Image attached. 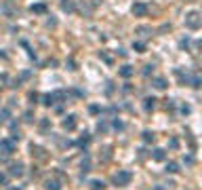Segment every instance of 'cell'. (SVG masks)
Returning a JSON list of instances; mask_svg holds the SVG:
<instances>
[{"instance_id":"cell-1","label":"cell","mask_w":202,"mask_h":190,"mask_svg":"<svg viewBox=\"0 0 202 190\" xmlns=\"http://www.w3.org/2000/svg\"><path fill=\"white\" fill-rule=\"evenodd\" d=\"M202 25V19H200V13L198 11H190L185 15V28H190V30H200Z\"/></svg>"},{"instance_id":"cell-2","label":"cell","mask_w":202,"mask_h":190,"mask_svg":"<svg viewBox=\"0 0 202 190\" xmlns=\"http://www.w3.org/2000/svg\"><path fill=\"white\" fill-rule=\"evenodd\" d=\"M131 179H133V173H131V171H126V169H122V171H118V173H114L112 182H114L116 186H129Z\"/></svg>"},{"instance_id":"cell-3","label":"cell","mask_w":202,"mask_h":190,"mask_svg":"<svg viewBox=\"0 0 202 190\" xmlns=\"http://www.w3.org/2000/svg\"><path fill=\"white\" fill-rule=\"evenodd\" d=\"M13 150H15L13 140H0V152H2V156H11Z\"/></svg>"},{"instance_id":"cell-4","label":"cell","mask_w":202,"mask_h":190,"mask_svg":"<svg viewBox=\"0 0 202 190\" xmlns=\"http://www.w3.org/2000/svg\"><path fill=\"white\" fill-rule=\"evenodd\" d=\"M9 175L21 178V175H23V163H13V165L9 167Z\"/></svg>"},{"instance_id":"cell-5","label":"cell","mask_w":202,"mask_h":190,"mask_svg":"<svg viewBox=\"0 0 202 190\" xmlns=\"http://www.w3.org/2000/svg\"><path fill=\"white\" fill-rule=\"evenodd\" d=\"M131 11H133V15H135V17H143V15L147 13V4H143V2H135Z\"/></svg>"},{"instance_id":"cell-6","label":"cell","mask_w":202,"mask_h":190,"mask_svg":"<svg viewBox=\"0 0 202 190\" xmlns=\"http://www.w3.org/2000/svg\"><path fill=\"white\" fill-rule=\"evenodd\" d=\"M61 127H63L65 131H74V129H76V116H74V114L65 116V119H63V123H61Z\"/></svg>"},{"instance_id":"cell-7","label":"cell","mask_w":202,"mask_h":190,"mask_svg":"<svg viewBox=\"0 0 202 190\" xmlns=\"http://www.w3.org/2000/svg\"><path fill=\"white\" fill-rule=\"evenodd\" d=\"M118 74L122 76V78H131L133 74H135V70H133L131 66H122V68L118 70Z\"/></svg>"},{"instance_id":"cell-8","label":"cell","mask_w":202,"mask_h":190,"mask_svg":"<svg viewBox=\"0 0 202 190\" xmlns=\"http://www.w3.org/2000/svg\"><path fill=\"white\" fill-rule=\"evenodd\" d=\"M61 9H63L65 13H74L76 11V4H74L72 0H61Z\"/></svg>"},{"instance_id":"cell-9","label":"cell","mask_w":202,"mask_h":190,"mask_svg":"<svg viewBox=\"0 0 202 190\" xmlns=\"http://www.w3.org/2000/svg\"><path fill=\"white\" fill-rule=\"evenodd\" d=\"M44 188L47 190H61V186H59L57 179H47V182H44Z\"/></svg>"},{"instance_id":"cell-10","label":"cell","mask_w":202,"mask_h":190,"mask_svg":"<svg viewBox=\"0 0 202 190\" xmlns=\"http://www.w3.org/2000/svg\"><path fill=\"white\" fill-rule=\"evenodd\" d=\"M154 106H156V99H154V97H145V99H143V108H145V112L154 110Z\"/></svg>"},{"instance_id":"cell-11","label":"cell","mask_w":202,"mask_h":190,"mask_svg":"<svg viewBox=\"0 0 202 190\" xmlns=\"http://www.w3.org/2000/svg\"><path fill=\"white\" fill-rule=\"evenodd\" d=\"M152 84H154L158 91H164V89H167V80H164V78H154Z\"/></svg>"},{"instance_id":"cell-12","label":"cell","mask_w":202,"mask_h":190,"mask_svg":"<svg viewBox=\"0 0 202 190\" xmlns=\"http://www.w3.org/2000/svg\"><path fill=\"white\" fill-rule=\"evenodd\" d=\"M152 158L160 163V161H164V158H167V154H164V150H162V148H156V150H154V154H152Z\"/></svg>"},{"instance_id":"cell-13","label":"cell","mask_w":202,"mask_h":190,"mask_svg":"<svg viewBox=\"0 0 202 190\" xmlns=\"http://www.w3.org/2000/svg\"><path fill=\"white\" fill-rule=\"evenodd\" d=\"M30 11H32V13H47V4H42V2L32 4V6H30Z\"/></svg>"},{"instance_id":"cell-14","label":"cell","mask_w":202,"mask_h":190,"mask_svg":"<svg viewBox=\"0 0 202 190\" xmlns=\"http://www.w3.org/2000/svg\"><path fill=\"white\" fill-rule=\"evenodd\" d=\"M19 137H21V133L17 129V125H11V140L13 142H19Z\"/></svg>"},{"instance_id":"cell-15","label":"cell","mask_w":202,"mask_h":190,"mask_svg":"<svg viewBox=\"0 0 202 190\" xmlns=\"http://www.w3.org/2000/svg\"><path fill=\"white\" fill-rule=\"evenodd\" d=\"M91 190H105V184L101 179H93L91 182Z\"/></svg>"},{"instance_id":"cell-16","label":"cell","mask_w":202,"mask_h":190,"mask_svg":"<svg viewBox=\"0 0 202 190\" xmlns=\"http://www.w3.org/2000/svg\"><path fill=\"white\" fill-rule=\"evenodd\" d=\"M154 140H156L154 131H143V142H145V144H152Z\"/></svg>"},{"instance_id":"cell-17","label":"cell","mask_w":202,"mask_h":190,"mask_svg":"<svg viewBox=\"0 0 202 190\" xmlns=\"http://www.w3.org/2000/svg\"><path fill=\"white\" fill-rule=\"evenodd\" d=\"M42 104H44V106H53V104H55V93L44 95V97H42Z\"/></svg>"},{"instance_id":"cell-18","label":"cell","mask_w":202,"mask_h":190,"mask_svg":"<svg viewBox=\"0 0 202 190\" xmlns=\"http://www.w3.org/2000/svg\"><path fill=\"white\" fill-rule=\"evenodd\" d=\"M167 173H179V165L177 163H167Z\"/></svg>"},{"instance_id":"cell-19","label":"cell","mask_w":202,"mask_h":190,"mask_svg":"<svg viewBox=\"0 0 202 190\" xmlns=\"http://www.w3.org/2000/svg\"><path fill=\"white\" fill-rule=\"evenodd\" d=\"M89 142H91V137H89V133L84 131V133H82V137L78 140V146H86V144H89Z\"/></svg>"},{"instance_id":"cell-20","label":"cell","mask_w":202,"mask_h":190,"mask_svg":"<svg viewBox=\"0 0 202 190\" xmlns=\"http://www.w3.org/2000/svg\"><path fill=\"white\" fill-rule=\"evenodd\" d=\"M190 83H192V87H196V89H198V87H200V83H202V80H200V76H198V74H194V76H192V78H190Z\"/></svg>"},{"instance_id":"cell-21","label":"cell","mask_w":202,"mask_h":190,"mask_svg":"<svg viewBox=\"0 0 202 190\" xmlns=\"http://www.w3.org/2000/svg\"><path fill=\"white\" fill-rule=\"evenodd\" d=\"M137 32L141 36H150L152 34V28H145V25H141V28H137Z\"/></svg>"},{"instance_id":"cell-22","label":"cell","mask_w":202,"mask_h":190,"mask_svg":"<svg viewBox=\"0 0 202 190\" xmlns=\"http://www.w3.org/2000/svg\"><path fill=\"white\" fill-rule=\"evenodd\" d=\"M133 49H135L137 53H143V51H145V45H143V42H139V40H137V42H133Z\"/></svg>"},{"instance_id":"cell-23","label":"cell","mask_w":202,"mask_h":190,"mask_svg":"<svg viewBox=\"0 0 202 190\" xmlns=\"http://www.w3.org/2000/svg\"><path fill=\"white\" fill-rule=\"evenodd\" d=\"M97 131H99V133H105V131H107V123L99 120V123H97Z\"/></svg>"},{"instance_id":"cell-24","label":"cell","mask_w":202,"mask_h":190,"mask_svg":"<svg viewBox=\"0 0 202 190\" xmlns=\"http://www.w3.org/2000/svg\"><path fill=\"white\" fill-rule=\"evenodd\" d=\"M168 146H171L173 150H177V148H179V140H177V137H173V140L168 142Z\"/></svg>"},{"instance_id":"cell-25","label":"cell","mask_w":202,"mask_h":190,"mask_svg":"<svg viewBox=\"0 0 202 190\" xmlns=\"http://www.w3.org/2000/svg\"><path fill=\"white\" fill-rule=\"evenodd\" d=\"M6 119H9V110H2L0 112V123H4Z\"/></svg>"},{"instance_id":"cell-26","label":"cell","mask_w":202,"mask_h":190,"mask_svg":"<svg viewBox=\"0 0 202 190\" xmlns=\"http://www.w3.org/2000/svg\"><path fill=\"white\" fill-rule=\"evenodd\" d=\"M82 171H84V173H86V171H91V163H89V158L82 163Z\"/></svg>"},{"instance_id":"cell-27","label":"cell","mask_w":202,"mask_h":190,"mask_svg":"<svg viewBox=\"0 0 202 190\" xmlns=\"http://www.w3.org/2000/svg\"><path fill=\"white\" fill-rule=\"evenodd\" d=\"M99 57H101V59L105 61V63H112V57H107L105 53H99Z\"/></svg>"},{"instance_id":"cell-28","label":"cell","mask_w":202,"mask_h":190,"mask_svg":"<svg viewBox=\"0 0 202 190\" xmlns=\"http://www.w3.org/2000/svg\"><path fill=\"white\" fill-rule=\"evenodd\" d=\"M89 110H91V114H99V112H101V108H99V106H91Z\"/></svg>"},{"instance_id":"cell-29","label":"cell","mask_w":202,"mask_h":190,"mask_svg":"<svg viewBox=\"0 0 202 190\" xmlns=\"http://www.w3.org/2000/svg\"><path fill=\"white\" fill-rule=\"evenodd\" d=\"M23 120H25V123H32V112H25V114H23Z\"/></svg>"},{"instance_id":"cell-30","label":"cell","mask_w":202,"mask_h":190,"mask_svg":"<svg viewBox=\"0 0 202 190\" xmlns=\"http://www.w3.org/2000/svg\"><path fill=\"white\" fill-rule=\"evenodd\" d=\"M154 70V66H152V63H150V66H145V70H143V74H145V76H147V74H150V72Z\"/></svg>"},{"instance_id":"cell-31","label":"cell","mask_w":202,"mask_h":190,"mask_svg":"<svg viewBox=\"0 0 202 190\" xmlns=\"http://www.w3.org/2000/svg\"><path fill=\"white\" fill-rule=\"evenodd\" d=\"M4 184H6V175H4V173H0V186H4Z\"/></svg>"},{"instance_id":"cell-32","label":"cell","mask_w":202,"mask_h":190,"mask_svg":"<svg viewBox=\"0 0 202 190\" xmlns=\"http://www.w3.org/2000/svg\"><path fill=\"white\" fill-rule=\"evenodd\" d=\"M114 127H116V129H122L124 125H122V120H114Z\"/></svg>"},{"instance_id":"cell-33","label":"cell","mask_w":202,"mask_h":190,"mask_svg":"<svg viewBox=\"0 0 202 190\" xmlns=\"http://www.w3.org/2000/svg\"><path fill=\"white\" fill-rule=\"evenodd\" d=\"M48 125H51V123H48L47 119H44V120H42V123H40V127H42V129H48Z\"/></svg>"},{"instance_id":"cell-34","label":"cell","mask_w":202,"mask_h":190,"mask_svg":"<svg viewBox=\"0 0 202 190\" xmlns=\"http://www.w3.org/2000/svg\"><path fill=\"white\" fill-rule=\"evenodd\" d=\"M36 99H38V95H36V93H30V101H32V104H36Z\"/></svg>"},{"instance_id":"cell-35","label":"cell","mask_w":202,"mask_h":190,"mask_svg":"<svg viewBox=\"0 0 202 190\" xmlns=\"http://www.w3.org/2000/svg\"><path fill=\"white\" fill-rule=\"evenodd\" d=\"M152 190H167V186H152Z\"/></svg>"},{"instance_id":"cell-36","label":"cell","mask_w":202,"mask_h":190,"mask_svg":"<svg viewBox=\"0 0 202 190\" xmlns=\"http://www.w3.org/2000/svg\"><path fill=\"white\" fill-rule=\"evenodd\" d=\"M6 190H21V188H17V186H9Z\"/></svg>"}]
</instances>
